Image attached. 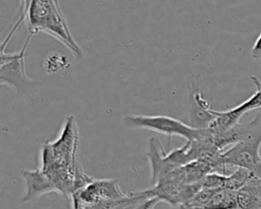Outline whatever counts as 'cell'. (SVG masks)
Masks as SVG:
<instances>
[{
	"instance_id": "obj_7",
	"label": "cell",
	"mask_w": 261,
	"mask_h": 209,
	"mask_svg": "<svg viewBox=\"0 0 261 209\" xmlns=\"http://www.w3.org/2000/svg\"><path fill=\"white\" fill-rule=\"evenodd\" d=\"M190 98V125L197 129H205L215 119L214 110L210 103L203 97L201 88L196 81L189 84Z\"/></svg>"
},
{
	"instance_id": "obj_11",
	"label": "cell",
	"mask_w": 261,
	"mask_h": 209,
	"mask_svg": "<svg viewBox=\"0 0 261 209\" xmlns=\"http://www.w3.org/2000/svg\"><path fill=\"white\" fill-rule=\"evenodd\" d=\"M204 209H238L237 192L228 189L218 190Z\"/></svg>"
},
{
	"instance_id": "obj_5",
	"label": "cell",
	"mask_w": 261,
	"mask_h": 209,
	"mask_svg": "<svg viewBox=\"0 0 261 209\" xmlns=\"http://www.w3.org/2000/svg\"><path fill=\"white\" fill-rule=\"evenodd\" d=\"M32 37L28 36L19 51L8 53L1 51L0 83L13 88L22 95H30L38 88V83L31 79L25 71V53Z\"/></svg>"
},
{
	"instance_id": "obj_9",
	"label": "cell",
	"mask_w": 261,
	"mask_h": 209,
	"mask_svg": "<svg viewBox=\"0 0 261 209\" xmlns=\"http://www.w3.org/2000/svg\"><path fill=\"white\" fill-rule=\"evenodd\" d=\"M166 151L164 150L159 139L151 137L148 140V161L150 165V182L155 187L163 175L167 173L165 162Z\"/></svg>"
},
{
	"instance_id": "obj_12",
	"label": "cell",
	"mask_w": 261,
	"mask_h": 209,
	"mask_svg": "<svg viewBox=\"0 0 261 209\" xmlns=\"http://www.w3.org/2000/svg\"><path fill=\"white\" fill-rule=\"evenodd\" d=\"M70 66L68 57L61 53L53 52L44 60V69L48 74L54 75L65 71Z\"/></svg>"
},
{
	"instance_id": "obj_15",
	"label": "cell",
	"mask_w": 261,
	"mask_h": 209,
	"mask_svg": "<svg viewBox=\"0 0 261 209\" xmlns=\"http://www.w3.org/2000/svg\"><path fill=\"white\" fill-rule=\"evenodd\" d=\"M251 56L254 60L261 59V33H260L259 37L256 39V41L251 49Z\"/></svg>"
},
{
	"instance_id": "obj_8",
	"label": "cell",
	"mask_w": 261,
	"mask_h": 209,
	"mask_svg": "<svg viewBox=\"0 0 261 209\" xmlns=\"http://www.w3.org/2000/svg\"><path fill=\"white\" fill-rule=\"evenodd\" d=\"M20 174L25 184V194L22 198V202L24 203L35 201L47 193H58L56 187L40 166L35 169L21 170Z\"/></svg>"
},
{
	"instance_id": "obj_13",
	"label": "cell",
	"mask_w": 261,
	"mask_h": 209,
	"mask_svg": "<svg viewBox=\"0 0 261 209\" xmlns=\"http://www.w3.org/2000/svg\"><path fill=\"white\" fill-rule=\"evenodd\" d=\"M253 176H255L250 171L243 169V168H237L233 172L227 175L226 184L224 189L232 190L238 192L240 189H242Z\"/></svg>"
},
{
	"instance_id": "obj_14",
	"label": "cell",
	"mask_w": 261,
	"mask_h": 209,
	"mask_svg": "<svg viewBox=\"0 0 261 209\" xmlns=\"http://www.w3.org/2000/svg\"><path fill=\"white\" fill-rule=\"evenodd\" d=\"M161 202L158 198L156 197H150L148 199H146L145 201H143L138 207L137 209H155V207L157 206V204Z\"/></svg>"
},
{
	"instance_id": "obj_1",
	"label": "cell",
	"mask_w": 261,
	"mask_h": 209,
	"mask_svg": "<svg viewBox=\"0 0 261 209\" xmlns=\"http://www.w3.org/2000/svg\"><path fill=\"white\" fill-rule=\"evenodd\" d=\"M79 129L75 119L68 115L58 134L43 144L40 154V167L56 187L58 193L67 200L73 194V182L77 166L76 151Z\"/></svg>"
},
{
	"instance_id": "obj_6",
	"label": "cell",
	"mask_w": 261,
	"mask_h": 209,
	"mask_svg": "<svg viewBox=\"0 0 261 209\" xmlns=\"http://www.w3.org/2000/svg\"><path fill=\"white\" fill-rule=\"evenodd\" d=\"M127 195L128 193H124L120 189L116 179L94 178L91 184L73 194L70 200H76L86 206H95L121 200Z\"/></svg>"
},
{
	"instance_id": "obj_16",
	"label": "cell",
	"mask_w": 261,
	"mask_h": 209,
	"mask_svg": "<svg viewBox=\"0 0 261 209\" xmlns=\"http://www.w3.org/2000/svg\"><path fill=\"white\" fill-rule=\"evenodd\" d=\"M260 180H261V179H260Z\"/></svg>"
},
{
	"instance_id": "obj_10",
	"label": "cell",
	"mask_w": 261,
	"mask_h": 209,
	"mask_svg": "<svg viewBox=\"0 0 261 209\" xmlns=\"http://www.w3.org/2000/svg\"><path fill=\"white\" fill-rule=\"evenodd\" d=\"M238 209H261V180L253 176L237 192Z\"/></svg>"
},
{
	"instance_id": "obj_4",
	"label": "cell",
	"mask_w": 261,
	"mask_h": 209,
	"mask_svg": "<svg viewBox=\"0 0 261 209\" xmlns=\"http://www.w3.org/2000/svg\"><path fill=\"white\" fill-rule=\"evenodd\" d=\"M123 125L132 129H148L168 138L173 136L181 137L186 141L199 140L204 133V129H197L190 124H186L171 116L167 115H125L122 119Z\"/></svg>"
},
{
	"instance_id": "obj_3",
	"label": "cell",
	"mask_w": 261,
	"mask_h": 209,
	"mask_svg": "<svg viewBox=\"0 0 261 209\" xmlns=\"http://www.w3.org/2000/svg\"><path fill=\"white\" fill-rule=\"evenodd\" d=\"M258 122L255 129L232 145L222 151V161L225 166H236L243 168L261 179V156L259 153L261 146V115H258Z\"/></svg>"
},
{
	"instance_id": "obj_2",
	"label": "cell",
	"mask_w": 261,
	"mask_h": 209,
	"mask_svg": "<svg viewBox=\"0 0 261 209\" xmlns=\"http://www.w3.org/2000/svg\"><path fill=\"white\" fill-rule=\"evenodd\" d=\"M25 13L29 35H49L64 45L77 59L83 58V49L73 38L60 5L54 0L21 1Z\"/></svg>"
}]
</instances>
